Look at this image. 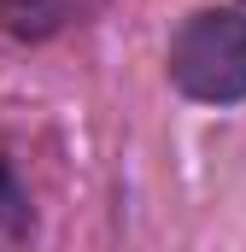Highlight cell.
<instances>
[{
    "label": "cell",
    "instance_id": "6da1fadb",
    "mask_svg": "<svg viewBox=\"0 0 246 252\" xmlns=\"http://www.w3.org/2000/svg\"><path fill=\"white\" fill-rule=\"evenodd\" d=\"M164 76L187 106H246V0L193 6L164 41Z\"/></svg>",
    "mask_w": 246,
    "mask_h": 252
},
{
    "label": "cell",
    "instance_id": "7a4b0ae2",
    "mask_svg": "<svg viewBox=\"0 0 246 252\" xmlns=\"http://www.w3.org/2000/svg\"><path fill=\"white\" fill-rule=\"evenodd\" d=\"M100 0H0V30L12 41H53L76 30Z\"/></svg>",
    "mask_w": 246,
    "mask_h": 252
},
{
    "label": "cell",
    "instance_id": "3957f363",
    "mask_svg": "<svg viewBox=\"0 0 246 252\" xmlns=\"http://www.w3.org/2000/svg\"><path fill=\"white\" fill-rule=\"evenodd\" d=\"M30 229H35L30 188H24V176L0 158V235H6V241H30Z\"/></svg>",
    "mask_w": 246,
    "mask_h": 252
}]
</instances>
